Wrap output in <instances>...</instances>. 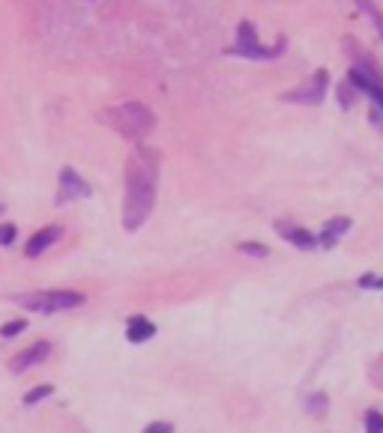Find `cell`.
<instances>
[{
	"instance_id": "6da1fadb",
	"label": "cell",
	"mask_w": 383,
	"mask_h": 433,
	"mask_svg": "<svg viewBox=\"0 0 383 433\" xmlns=\"http://www.w3.org/2000/svg\"><path fill=\"white\" fill-rule=\"evenodd\" d=\"M156 179H159V161L150 150L138 146L126 161V200H123V227L129 233L138 231L156 200Z\"/></svg>"
},
{
	"instance_id": "7a4b0ae2",
	"label": "cell",
	"mask_w": 383,
	"mask_h": 433,
	"mask_svg": "<svg viewBox=\"0 0 383 433\" xmlns=\"http://www.w3.org/2000/svg\"><path fill=\"white\" fill-rule=\"evenodd\" d=\"M111 114V126L117 129L120 135H126L129 141L132 137H141V135H147L153 129V114L144 108V105H138V102H132V105H120V108H114V111H108Z\"/></svg>"
},
{
	"instance_id": "3957f363",
	"label": "cell",
	"mask_w": 383,
	"mask_h": 433,
	"mask_svg": "<svg viewBox=\"0 0 383 433\" xmlns=\"http://www.w3.org/2000/svg\"><path fill=\"white\" fill-rule=\"evenodd\" d=\"M15 302H21V308H30V311H69V308L84 305L87 296L75 290H48V293H30V296H18Z\"/></svg>"
},
{
	"instance_id": "277c9868",
	"label": "cell",
	"mask_w": 383,
	"mask_h": 433,
	"mask_svg": "<svg viewBox=\"0 0 383 433\" xmlns=\"http://www.w3.org/2000/svg\"><path fill=\"white\" fill-rule=\"evenodd\" d=\"M282 48H264L258 42V34L251 27V21H243L240 30H237V45L231 48V54H240V57H251V60H270L275 57Z\"/></svg>"
},
{
	"instance_id": "5b68a950",
	"label": "cell",
	"mask_w": 383,
	"mask_h": 433,
	"mask_svg": "<svg viewBox=\"0 0 383 433\" xmlns=\"http://www.w3.org/2000/svg\"><path fill=\"white\" fill-rule=\"evenodd\" d=\"M327 81H330V72L327 69H317L308 84L297 87V93H288L284 102H299V105H321L323 102V93H327Z\"/></svg>"
},
{
	"instance_id": "8992f818",
	"label": "cell",
	"mask_w": 383,
	"mask_h": 433,
	"mask_svg": "<svg viewBox=\"0 0 383 433\" xmlns=\"http://www.w3.org/2000/svg\"><path fill=\"white\" fill-rule=\"evenodd\" d=\"M48 353H51V344H48V341H39V344L27 347L24 353H18V356L12 358V362H10V371H12V373H24V371H30L34 365L45 362Z\"/></svg>"
},
{
	"instance_id": "52a82bcc",
	"label": "cell",
	"mask_w": 383,
	"mask_h": 433,
	"mask_svg": "<svg viewBox=\"0 0 383 433\" xmlns=\"http://www.w3.org/2000/svg\"><path fill=\"white\" fill-rule=\"evenodd\" d=\"M90 189H87V183L81 179L72 168H63L60 170V194H57V203H66L72 198H87Z\"/></svg>"
},
{
	"instance_id": "ba28073f",
	"label": "cell",
	"mask_w": 383,
	"mask_h": 433,
	"mask_svg": "<svg viewBox=\"0 0 383 433\" xmlns=\"http://www.w3.org/2000/svg\"><path fill=\"white\" fill-rule=\"evenodd\" d=\"M350 81H354V87H360L362 93H369L374 102L383 108V78H378L374 72H365V69H350Z\"/></svg>"
},
{
	"instance_id": "9c48e42d",
	"label": "cell",
	"mask_w": 383,
	"mask_h": 433,
	"mask_svg": "<svg viewBox=\"0 0 383 433\" xmlns=\"http://www.w3.org/2000/svg\"><path fill=\"white\" fill-rule=\"evenodd\" d=\"M60 236H63V227H45V231H39L36 236H30L27 245H24V257L36 260L45 248H51V245L60 239Z\"/></svg>"
},
{
	"instance_id": "30bf717a",
	"label": "cell",
	"mask_w": 383,
	"mask_h": 433,
	"mask_svg": "<svg viewBox=\"0 0 383 433\" xmlns=\"http://www.w3.org/2000/svg\"><path fill=\"white\" fill-rule=\"evenodd\" d=\"M153 334H156V326L147 320V317H132L126 323V341H132V344H144Z\"/></svg>"
},
{
	"instance_id": "8fae6325",
	"label": "cell",
	"mask_w": 383,
	"mask_h": 433,
	"mask_svg": "<svg viewBox=\"0 0 383 433\" xmlns=\"http://www.w3.org/2000/svg\"><path fill=\"white\" fill-rule=\"evenodd\" d=\"M350 231V218H330L327 224H323V233H321V245L323 248H332V245H336L341 236H345Z\"/></svg>"
},
{
	"instance_id": "7c38bea8",
	"label": "cell",
	"mask_w": 383,
	"mask_h": 433,
	"mask_svg": "<svg viewBox=\"0 0 383 433\" xmlns=\"http://www.w3.org/2000/svg\"><path fill=\"white\" fill-rule=\"evenodd\" d=\"M279 231H284L282 236L288 242H293L297 248H303V251H312V248H317V239L308 231H303V227H284V224H279Z\"/></svg>"
},
{
	"instance_id": "4fadbf2b",
	"label": "cell",
	"mask_w": 383,
	"mask_h": 433,
	"mask_svg": "<svg viewBox=\"0 0 383 433\" xmlns=\"http://www.w3.org/2000/svg\"><path fill=\"white\" fill-rule=\"evenodd\" d=\"M51 395H54V386H39V389H30L27 395H24V404L34 406V404H39L42 397H51Z\"/></svg>"
},
{
	"instance_id": "5bb4252c",
	"label": "cell",
	"mask_w": 383,
	"mask_h": 433,
	"mask_svg": "<svg viewBox=\"0 0 383 433\" xmlns=\"http://www.w3.org/2000/svg\"><path fill=\"white\" fill-rule=\"evenodd\" d=\"M237 248L243 251V254H251V257H270V248L260 242H240Z\"/></svg>"
},
{
	"instance_id": "9a60e30c",
	"label": "cell",
	"mask_w": 383,
	"mask_h": 433,
	"mask_svg": "<svg viewBox=\"0 0 383 433\" xmlns=\"http://www.w3.org/2000/svg\"><path fill=\"white\" fill-rule=\"evenodd\" d=\"M24 329H27V323H24V320H10V323H3L0 334H3V338H15V334H21Z\"/></svg>"
},
{
	"instance_id": "2e32d148",
	"label": "cell",
	"mask_w": 383,
	"mask_h": 433,
	"mask_svg": "<svg viewBox=\"0 0 383 433\" xmlns=\"http://www.w3.org/2000/svg\"><path fill=\"white\" fill-rule=\"evenodd\" d=\"M365 430H374V433H383V415L380 412H365Z\"/></svg>"
},
{
	"instance_id": "e0dca14e",
	"label": "cell",
	"mask_w": 383,
	"mask_h": 433,
	"mask_svg": "<svg viewBox=\"0 0 383 433\" xmlns=\"http://www.w3.org/2000/svg\"><path fill=\"white\" fill-rule=\"evenodd\" d=\"M15 242V224H0V245Z\"/></svg>"
},
{
	"instance_id": "ac0fdd59",
	"label": "cell",
	"mask_w": 383,
	"mask_h": 433,
	"mask_svg": "<svg viewBox=\"0 0 383 433\" xmlns=\"http://www.w3.org/2000/svg\"><path fill=\"white\" fill-rule=\"evenodd\" d=\"M360 287H362V290H369V287H383V278H378V275H362V278H360Z\"/></svg>"
},
{
	"instance_id": "d6986e66",
	"label": "cell",
	"mask_w": 383,
	"mask_h": 433,
	"mask_svg": "<svg viewBox=\"0 0 383 433\" xmlns=\"http://www.w3.org/2000/svg\"><path fill=\"white\" fill-rule=\"evenodd\" d=\"M360 3H365V6H369V10H371V15H374V21H378V30H380V36H383V15H380L378 10H374V6L369 3V0H360Z\"/></svg>"
}]
</instances>
